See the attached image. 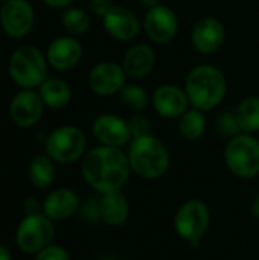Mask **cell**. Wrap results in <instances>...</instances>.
Returning <instances> with one entry per match:
<instances>
[{"label":"cell","instance_id":"1","mask_svg":"<svg viewBox=\"0 0 259 260\" xmlns=\"http://www.w3.org/2000/svg\"><path fill=\"white\" fill-rule=\"evenodd\" d=\"M81 174L90 187L99 193H107L121 190L127 184L131 166L122 148L99 145L84 154Z\"/></svg>","mask_w":259,"mask_h":260},{"label":"cell","instance_id":"2","mask_svg":"<svg viewBox=\"0 0 259 260\" xmlns=\"http://www.w3.org/2000/svg\"><path fill=\"white\" fill-rule=\"evenodd\" d=\"M183 88L191 107L208 113L224 101L227 94V79L218 67L198 64L186 75Z\"/></svg>","mask_w":259,"mask_h":260},{"label":"cell","instance_id":"3","mask_svg":"<svg viewBox=\"0 0 259 260\" xmlns=\"http://www.w3.org/2000/svg\"><path fill=\"white\" fill-rule=\"evenodd\" d=\"M131 172L143 180H157L169 169L171 157L166 145L156 136L148 134L133 139L128 145Z\"/></svg>","mask_w":259,"mask_h":260},{"label":"cell","instance_id":"4","mask_svg":"<svg viewBox=\"0 0 259 260\" xmlns=\"http://www.w3.org/2000/svg\"><path fill=\"white\" fill-rule=\"evenodd\" d=\"M47 66L46 55L37 46L23 44L12 52L8 73L20 88L35 90L47 79Z\"/></svg>","mask_w":259,"mask_h":260},{"label":"cell","instance_id":"5","mask_svg":"<svg viewBox=\"0 0 259 260\" xmlns=\"http://www.w3.org/2000/svg\"><path fill=\"white\" fill-rule=\"evenodd\" d=\"M227 169L238 178H253L259 174V140L255 134L240 133L229 139L224 148Z\"/></svg>","mask_w":259,"mask_h":260},{"label":"cell","instance_id":"6","mask_svg":"<svg viewBox=\"0 0 259 260\" xmlns=\"http://www.w3.org/2000/svg\"><path fill=\"white\" fill-rule=\"evenodd\" d=\"M46 154L60 165H70L82 158L87 149V137L84 131L73 125L55 128L44 140Z\"/></svg>","mask_w":259,"mask_h":260},{"label":"cell","instance_id":"7","mask_svg":"<svg viewBox=\"0 0 259 260\" xmlns=\"http://www.w3.org/2000/svg\"><path fill=\"white\" fill-rule=\"evenodd\" d=\"M53 235V222L44 213L26 215L17 229L15 242L23 253L37 254L50 245Z\"/></svg>","mask_w":259,"mask_h":260},{"label":"cell","instance_id":"8","mask_svg":"<svg viewBox=\"0 0 259 260\" xmlns=\"http://www.w3.org/2000/svg\"><path fill=\"white\" fill-rule=\"evenodd\" d=\"M209 224L211 210L200 200H189L183 203L174 216V229L177 235L191 244L198 242L206 235Z\"/></svg>","mask_w":259,"mask_h":260},{"label":"cell","instance_id":"9","mask_svg":"<svg viewBox=\"0 0 259 260\" xmlns=\"http://www.w3.org/2000/svg\"><path fill=\"white\" fill-rule=\"evenodd\" d=\"M142 29L154 44H169L179 34V17L168 5H157L147 9Z\"/></svg>","mask_w":259,"mask_h":260},{"label":"cell","instance_id":"10","mask_svg":"<svg viewBox=\"0 0 259 260\" xmlns=\"http://www.w3.org/2000/svg\"><path fill=\"white\" fill-rule=\"evenodd\" d=\"M35 23V11L29 0H6L0 6V26L3 32L14 38L26 37Z\"/></svg>","mask_w":259,"mask_h":260},{"label":"cell","instance_id":"11","mask_svg":"<svg viewBox=\"0 0 259 260\" xmlns=\"http://www.w3.org/2000/svg\"><path fill=\"white\" fill-rule=\"evenodd\" d=\"M127 78L122 64L105 59L92 67L87 76V84L95 94L108 98L119 94L121 88L127 84Z\"/></svg>","mask_w":259,"mask_h":260},{"label":"cell","instance_id":"12","mask_svg":"<svg viewBox=\"0 0 259 260\" xmlns=\"http://www.w3.org/2000/svg\"><path fill=\"white\" fill-rule=\"evenodd\" d=\"M226 40L224 24L217 17H202L191 30V44L202 55L217 53Z\"/></svg>","mask_w":259,"mask_h":260},{"label":"cell","instance_id":"13","mask_svg":"<svg viewBox=\"0 0 259 260\" xmlns=\"http://www.w3.org/2000/svg\"><path fill=\"white\" fill-rule=\"evenodd\" d=\"M44 107L38 91L21 88L9 102V116L17 126L31 128L41 120Z\"/></svg>","mask_w":259,"mask_h":260},{"label":"cell","instance_id":"14","mask_svg":"<svg viewBox=\"0 0 259 260\" xmlns=\"http://www.w3.org/2000/svg\"><path fill=\"white\" fill-rule=\"evenodd\" d=\"M92 134L99 142V145H104V146L124 148L130 145L131 142L128 120L111 113L99 114L93 120Z\"/></svg>","mask_w":259,"mask_h":260},{"label":"cell","instance_id":"15","mask_svg":"<svg viewBox=\"0 0 259 260\" xmlns=\"http://www.w3.org/2000/svg\"><path fill=\"white\" fill-rule=\"evenodd\" d=\"M102 26L113 40L121 43L133 41L142 29V23L136 14L131 9L118 5H113L102 17Z\"/></svg>","mask_w":259,"mask_h":260},{"label":"cell","instance_id":"16","mask_svg":"<svg viewBox=\"0 0 259 260\" xmlns=\"http://www.w3.org/2000/svg\"><path fill=\"white\" fill-rule=\"evenodd\" d=\"M151 105L165 119H179L191 107L185 88L177 84L159 85L151 94Z\"/></svg>","mask_w":259,"mask_h":260},{"label":"cell","instance_id":"17","mask_svg":"<svg viewBox=\"0 0 259 260\" xmlns=\"http://www.w3.org/2000/svg\"><path fill=\"white\" fill-rule=\"evenodd\" d=\"M82 53V44L76 37L63 35L49 43L46 49V59L52 69L58 72H66L78 66Z\"/></svg>","mask_w":259,"mask_h":260},{"label":"cell","instance_id":"18","mask_svg":"<svg viewBox=\"0 0 259 260\" xmlns=\"http://www.w3.org/2000/svg\"><path fill=\"white\" fill-rule=\"evenodd\" d=\"M121 64L128 78L143 79L153 72L156 66V52L151 44L136 43L127 49Z\"/></svg>","mask_w":259,"mask_h":260},{"label":"cell","instance_id":"19","mask_svg":"<svg viewBox=\"0 0 259 260\" xmlns=\"http://www.w3.org/2000/svg\"><path fill=\"white\" fill-rule=\"evenodd\" d=\"M41 209L52 221H64L79 209V198L72 189L58 187L46 197Z\"/></svg>","mask_w":259,"mask_h":260},{"label":"cell","instance_id":"20","mask_svg":"<svg viewBox=\"0 0 259 260\" xmlns=\"http://www.w3.org/2000/svg\"><path fill=\"white\" fill-rule=\"evenodd\" d=\"M130 216V204L121 190L102 193L99 200V218L110 227H121Z\"/></svg>","mask_w":259,"mask_h":260},{"label":"cell","instance_id":"21","mask_svg":"<svg viewBox=\"0 0 259 260\" xmlns=\"http://www.w3.org/2000/svg\"><path fill=\"white\" fill-rule=\"evenodd\" d=\"M43 104L52 110H60L69 105L72 99V88L70 85L60 79V78H47L38 88H37Z\"/></svg>","mask_w":259,"mask_h":260},{"label":"cell","instance_id":"22","mask_svg":"<svg viewBox=\"0 0 259 260\" xmlns=\"http://www.w3.org/2000/svg\"><path fill=\"white\" fill-rule=\"evenodd\" d=\"M55 161L47 155H35L27 168V178L37 189L49 187L55 180Z\"/></svg>","mask_w":259,"mask_h":260},{"label":"cell","instance_id":"23","mask_svg":"<svg viewBox=\"0 0 259 260\" xmlns=\"http://www.w3.org/2000/svg\"><path fill=\"white\" fill-rule=\"evenodd\" d=\"M179 134L189 142L198 140L206 131V116L205 111L189 107L179 119H177Z\"/></svg>","mask_w":259,"mask_h":260},{"label":"cell","instance_id":"24","mask_svg":"<svg viewBox=\"0 0 259 260\" xmlns=\"http://www.w3.org/2000/svg\"><path fill=\"white\" fill-rule=\"evenodd\" d=\"M241 133H259V96H247L234 110Z\"/></svg>","mask_w":259,"mask_h":260},{"label":"cell","instance_id":"25","mask_svg":"<svg viewBox=\"0 0 259 260\" xmlns=\"http://www.w3.org/2000/svg\"><path fill=\"white\" fill-rule=\"evenodd\" d=\"M119 101L133 113H143L151 104V96L148 91L134 82H127L119 91Z\"/></svg>","mask_w":259,"mask_h":260},{"label":"cell","instance_id":"26","mask_svg":"<svg viewBox=\"0 0 259 260\" xmlns=\"http://www.w3.org/2000/svg\"><path fill=\"white\" fill-rule=\"evenodd\" d=\"M61 23L69 35H73V37L82 35L90 29V15L82 8L69 6L63 9Z\"/></svg>","mask_w":259,"mask_h":260},{"label":"cell","instance_id":"27","mask_svg":"<svg viewBox=\"0 0 259 260\" xmlns=\"http://www.w3.org/2000/svg\"><path fill=\"white\" fill-rule=\"evenodd\" d=\"M215 129L220 136L232 139L237 134L241 133L235 111H223L221 114H218V117L215 119Z\"/></svg>","mask_w":259,"mask_h":260},{"label":"cell","instance_id":"28","mask_svg":"<svg viewBox=\"0 0 259 260\" xmlns=\"http://www.w3.org/2000/svg\"><path fill=\"white\" fill-rule=\"evenodd\" d=\"M128 128H130L131 140L151 134V122L143 113H134L128 119Z\"/></svg>","mask_w":259,"mask_h":260},{"label":"cell","instance_id":"29","mask_svg":"<svg viewBox=\"0 0 259 260\" xmlns=\"http://www.w3.org/2000/svg\"><path fill=\"white\" fill-rule=\"evenodd\" d=\"M34 260H70L69 253L60 245H49L35 254Z\"/></svg>","mask_w":259,"mask_h":260},{"label":"cell","instance_id":"30","mask_svg":"<svg viewBox=\"0 0 259 260\" xmlns=\"http://www.w3.org/2000/svg\"><path fill=\"white\" fill-rule=\"evenodd\" d=\"M111 0H89V11L101 18L111 9Z\"/></svg>","mask_w":259,"mask_h":260},{"label":"cell","instance_id":"31","mask_svg":"<svg viewBox=\"0 0 259 260\" xmlns=\"http://www.w3.org/2000/svg\"><path fill=\"white\" fill-rule=\"evenodd\" d=\"M44 5H47L52 9H66L69 6H72L73 0H43Z\"/></svg>","mask_w":259,"mask_h":260},{"label":"cell","instance_id":"32","mask_svg":"<svg viewBox=\"0 0 259 260\" xmlns=\"http://www.w3.org/2000/svg\"><path fill=\"white\" fill-rule=\"evenodd\" d=\"M24 212H26V215L40 213V204L37 203L35 198H27L26 200V203H24Z\"/></svg>","mask_w":259,"mask_h":260},{"label":"cell","instance_id":"33","mask_svg":"<svg viewBox=\"0 0 259 260\" xmlns=\"http://www.w3.org/2000/svg\"><path fill=\"white\" fill-rule=\"evenodd\" d=\"M250 212H252V216L259 219V195L253 200L252 203V207H250Z\"/></svg>","mask_w":259,"mask_h":260},{"label":"cell","instance_id":"34","mask_svg":"<svg viewBox=\"0 0 259 260\" xmlns=\"http://www.w3.org/2000/svg\"><path fill=\"white\" fill-rule=\"evenodd\" d=\"M139 3H140L143 8L150 9V8H154V6L160 5V0H139Z\"/></svg>","mask_w":259,"mask_h":260},{"label":"cell","instance_id":"35","mask_svg":"<svg viewBox=\"0 0 259 260\" xmlns=\"http://www.w3.org/2000/svg\"><path fill=\"white\" fill-rule=\"evenodd\" d=\"M0 260H11L9 251H8L3 245H0Z\"/></svg>","mask_w":259,"mask_h":260},{"label":"cell","instance_id":"36","mask_svg":"<svg viewBox=\"0 0 259 260\" xmlns=\"http://www.w3.org/2000/svg\"><path fill=\"white\" fill-rule=\"evenodd\" d=\"M5 2H6V0H0V3H5Z\"/></svg>","mask_w":259,"mask_h":260}]
</instances>
